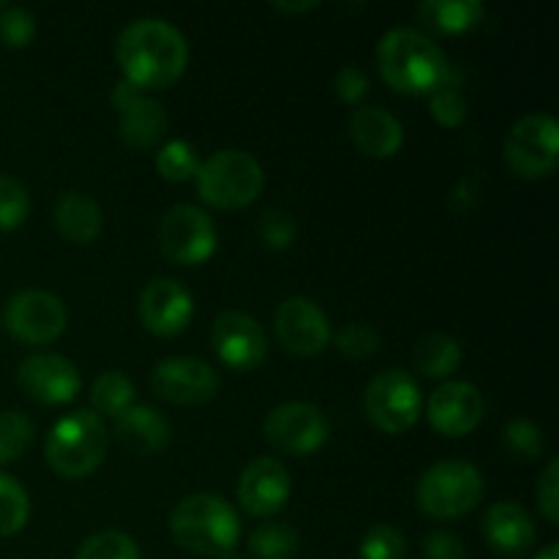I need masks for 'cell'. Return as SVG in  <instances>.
Listing matches in <instances>:
<instances>
[{"label": "cell", "instance_id": "12", "mask_svg": "<svg viewBox=\"0 0 559 559\" xmlns=\"http://www.w3.org/2000/svg\"><path fill=\"white\" fill-rule=\"evenodd\" d=\"M218 374L211 364L200 358H167L153 369L151 391L162 402L178 407H200L216 399Z\"/></svg>", "mask_w": 559, "mask_h": 559}, {"label": "cell", "instance_id": "4", "mask_svg": "<svg viewBox=\"0 0 559 559\" xmlns=\"http://www.w3.org/2000/svg\"><path fill=\"white\" fill-rule=\"evenodd\" d=\"M107 426L91 409H76L52 426L44 456L52 473L66 480H80L96 473L107 456Z\"/></svg>", "mask_w": 559, "mask_h": 559}, {"label": "cell", "instance_id": "20", "mask_svg": "<svg viewBox=\"0 0 559 559\" xmlns=\"http://www.w3.org/2000/svg\"><path fill=\"white\" fill-rule=\"evenodd\" d=\"M484 535L486 544L500 551V555H527L530 546L535 544L533 516L516 502H497L486 511Z\"/></svg>", "mask_w": 559, "mask_h": 559}, {"label": "cell", "instance_id": "3", "mask_svg": "<svg viewBox=\"0 0 559 559\" xmlns=\"http://www.w3.org/2000/svg\"><path fill=\"white\" fill-rule=\"evenodd\" d=\"M169 533L175 544L191 555L224 557L238 546L240 519L224 497L191 495L175 506Z\"/></svg>", "mask_w": 559, "mask_h": 559}, {"label": "cell", "instance_id": "29", "mask_svg": "<svg viewBox=\"0 0 559 559\" xmlns=\"http://www.w3.org/2000/svg\"><path fill=\"white\" fill-rule=\"evenodd\" d=\"M31 516V500L14 478L0 473V538L16 535Z\"/></svg>", "mask_w": 559, "mask_h": 559}, {"label": "cell", "instance_id": "37", "mask_svg": "<svg viewBox=\"0 0 559 559\" xmlns=\"http://www.w3.org/2000/svg\"><path fill=\"white\" fill-rule=\"evenodd\" d=\"M257 235H260V240L267 246V249L273 251L287 249V246H293L295 240L293 216H289L287 211H276V207H271V211L262 213L260 222H257Z\"/></svg>", "mask_w": 559, "mask_h": 559}, {"label": "cell", "instance_id": "17", "mask_svg": "<svg viewBox=\"0 0 559 559\" xmlns=\"http://www.w3.org/2000/svg\"><path fill=\"white\" fill-rule=\"evenodd\" d=\"M112 107L118 112V134L131 151L153 147L167 131V112L162 104L147 98L134 85L120 80L112 91Z\"/></svg>", "mask_w": 559, "mask_h": 559}, {"label": "cell", "instance_id": "34", "mask_svg": "<svg viewBox=\"0 0 559 559\" xmlns=\"http://www.w3.org/2000/svg\"><path fill=\"white\" fill-rule=\"evenodd\" d=\"M502 442H506V451L519 462H535L544 453V431L524 418L511 420L506 426Z\"/></svg>", "mask_w": 559, "mask_h": 559}, {"label": "cell", "instance_id": "32", "mask_svg": "<svg viewBox=\"0 0 559 559\" xmlns=\"http://www.w3.org/2000/svg\"><path fill=\"white\" fill-rule=\"evenodd\" d=\"M31 213V197L25 186L11 175H0V233L22 227Z\"/></svg>", "mask_w": 559, "mask_h": 559}, {"label": "cell", "instance_id": "10", "mask_svg": "<svg viewBox=\"0 0 559 559\" xmlns=\"http://www.w3.org/2000/svg\"><path fill=\"white\" fill-rule=\"evenodd\" d=\"M265 437L276 451L289 456L317 453L331 437L328 418L309 402H284L265 418Z\"/></svg>", "mask_w": 559, "mask_h": 559}, {"label": "cell", "instance_id": "42", "mask_svg": "<svg viewBox=\"0 0 559 559\" xmlns=\"http://www.w3.org/2000/svg\"><path fill=\"white\" fill-rule=\"evenodd\" d=\"M317 3H289V5H284V3H273V9H282V11H309V9H314Z\"/></svg>", "mask_w": 559, "mask_h": 559}, {"label": "cell", "instance_id": "39", "mask_svg": "<svg viewBox=\"0 0 559 559\" xmlns=\"http://www.w3.org/2000/svg\"><path fill=\"white\" fill-rule=\"evenodd\" d=\"M535 497H538L540 513L546 516V522L557 524L559 522V462L551 459L546 464L544 475L538 480V489H535Z\"/></svg>", "mask_w": 559, "mask_h": 559}, {"label": "cell", "instance_id": "28", "mask_svg": "<svg viewBox=\"0 0 559 559\" xmlns=\"http://www.w3.org/2000/svg\"><path fill=\"white\" fill-rule=\"evenodd\" d=\"M200 156H197L194 145H189L186 140H173L158 151L156 156V169L164 180L169 183H186V180L197 178V169H200Z\"/></svg>", "mask_w": 559, "mask_h": 559}, {"label": "cell", "instance_id": "44", "mask_svg": "<svg viewBox=\"0 0 559 559\" xmlns=\"http://www.w3.org/2000/svg\"><path fill=\"white\" fill-rule=\"evenodd\" d=\"M218 559H243V557H238V555H235V551H229V555H224V557H218Z\"/></svg>", "mask_w": 559, "mask_h": 559}, {"label": "cell", "instance_id": "14", "mask_svg": "<svg viewBox=\"0 0 559 559\" xmlns=\"http://www.w3.org/2000/svg\"><path fill=\"white\" fill-rule=\"evenodd\" d=\"M16 382L27 399L44 404V407H58V404L74 402L82 377L80 369L63 355L33 353L22 360Z\"/></svg>", "mask_w": 559, "mask_h": 559}, {"label": "cell", "instance_id": "15", "mask_svg": "<svg viewBox=\"0 0 559 559\" xmlns=\"http://www.w3.org/2000/svg\"><path fill=\"white\" fill-rule=\"evenodd\" d=\"M276 338L289 355L311 358L320 355L331 342V322L325 311L309 298H287L273 314Z\"/></svg>", "mask_w": 559, "mask_h": 559}, {"label": "cell", "instance_id": "41", "mask_svg": "<svg viewBox=\"0 0 559 559\" xmlns=\"http://www.w3.org/2000/svg\"><path fill=\"white\" fill-rule=\"evenodd\" d=\"M333 87H336V96L342 102L358 104L369 93V80H366V74L358 66H344L336 74V80H333Z\"/></svg>", "mask_w": 559, "mask_h": 559}, {"label": "cell", "instance_id": "18", "mask_svg": "<svg viewBox=\"0 0 559 559\" xmlns=\"http://www.w3.org/2000/svg\"><path fill=\"white\" fill-rule=\"evenodd\" d=\"M293 495V480L278 459L260 456L243 469L238 480V502L249 516H276Z\"/></svg>", "mask_w": 559, "mask_h": 559}, {"label": "cell", "instance_id": "19", "mask_svg": "<svg viewBox=\"0 0 559 559\" xmlns=\"http://www.w3.org/2000/svg\"><path fill=\"white\" fill-rule=\"evenodd\" d=\"M426 413H429L431 429L459 440L478 429L486 404L478 388L469 382H445L431 393Z\"/></svg>", "mask_w": 559, "mask_h": 559}, {"label": "cell", "instance_id": "40", "mask_svg": "<svg viewBox=\"0 0 559 559\" xmlns=\"http://www.w3.org/2000/svg\"><path fill=\"white\" fill-rule=\"evenodd\" d=\"M424 557L426 559H467V549H464L462 538L453 533L437 530V533L426 535L424 538Z\"/></svg>", "mask_w": 559, "mask_h": 559}, {"label": "cell", "instance_id": "2", "mask_svg": "<svg viewBox=\"0 0 559 559\" xmlns=\"http://www.w3.org/2000/svg\"><path fill=\"white\" fill-rule=\"evenodd\" d=\"M377 69L393 91L407 96H431L453 76L445 52L413 27H396L380 38Z\"/></svg>", "mask_w": 559, "mask_h": 559}, {"label": "cell", "instance_id": "8", "mask_svg": "<svg viewBox=\"0 0 559 559\" xmlns=\"http://www.w3.org/2000/svg\"><path fill=\"white\" fill-rule=\"evenodd\" d=\"M506 162L524 180H544L555 175L559 162L557 120L544 112L516 120L506 136Z\"/></svg>", "mask_w": 559, "mask_h": 559}, {"label": "cell", "instance_id": "6", "mask_svg": "<svg viewBox=\"0 0 559 559\" xmlns=\"http://www.w3.org/2000/svg\"><path fill=\"white\" fill-rule=\"evenodd\" d=\"M418 508L431 519L467 516L484 500V475L459 459L437 462L418 480Z\"/></svg>", "mask_w": 559, "mask_h": 559}, {"label": "cell", "instance_id": "22", "mask_svg": "<svg viewBox=\"0 0 559 559\" xmlns=\"http://www.w3.org/2000/svg\"><path fill=\"white\" fill-rule=\"evenodd\" d=\"M115 437L136 456H153L169 445V424L158 409L129 407L115 418Z\"/></svg>", "mask_w": 559, "mask_h": 559}, {"label": "cell", "instance_id": "31", "mask_svg": "<svg viewBox=\"0 0 559 559\" xmlns=\"http://www.w3.org/2000/svg\"><path fill=\"white\" fill-rule=\"evenodd\" d=\"M74 559H140V546L129 535L109 530V533L91 535Z\"/></svg>", "mask_w": 559, "mask_h": 559}, {"label": "cell", "instance_id": "43", "mask_svg": "<svg viewBox=\"0 0 559 559\" xmlns=\"http://www.w3.org/2000/svg\"><path fill=\"white\" fill-rule=\"evenodd\" d=\"M535 559H559V546L557 544H551V546H546L544 551H540L538 557Z\"/></svg>", "mask_w": 559, "mask_h": 559}, {"label": "cell", "instance_id": "23", "mask_svg": "<svg viewBox=\"0 0 559 559\" xmlns=\"http://www.w3.org/2000/svg\"><path fill=\"white\" fill-rule=\"evenodd\" d=\"M55 227L69 243L87 246L102 235L104 213L93 197L82 191H66L55 205Z\"/></svg>", "mask_w": 559, "mask_h": 559}, {"label": "cell", "instance_id": "35", "mask_svg": "<svg viewBox=\"0 0 559 559\" xmlns=\"http://www.w3.org/2000/svg\"><path fill=\"white\" fill-rule=\"evenodd\" d=\"M338 353L349 360H366L380 349V333L364 322H349L336 336H331Z\"/></svg>", "mask_w": 559, "mask_h": 559}, {"label": "cell", "instance_id": "7", "mask_svg": "<svg viewBox=\"0 0 559 559\" xmlns=\"http://www.w3.org/2000/svg\"><path fill=\"white\" fill-rule=\"evenodd\" d=\"M364 409L377 431L399 437L418 424L424 415V399L407 371L388 369L366 388Z\"/></svg>", "mask_w": 559, "mask_h": 559}, {"label": "cell", "instance_id": "36", "mask_svg": "<svg viewBox=\"0 0 559 559\" xmlns=\"http://www.w3.org/2000/svg\"><path fill=\"white\" fill-rule=\"evenodd\" d=\"M36 36V20L20 5H3L0 11V41L9 49H25Z\"/></svg>", "mask_w": 559, "mask_h": 559}, {"label": "cell", "instance_id": "1", "mask_svg": "<svg viewBox=\"0 0 559 559\" xmlns=\"http://www.w3.org/2000/svg\"><path fill=\"white\" fill-rule=\"evenodd\" d=\"M115 58L123 71V82L142 93L164 91L186 74L189 44L167 20L145 16L123 27L115 44Z\"/></svg>", "mask_w": 559, "mask_h": 559}, {"label": "cell", "instance_id": "30", "mask_svg": "<svg viewBox=\"0 0 559 559\" xmlns=\"http://www.w3.org/2000/svg\"><path fill=\"white\" fill-rule=\"evenodd\" d=\"M33 442V424L22 413H0V464L22 459Z\"/></svg>", "mask_w": 559, "mask_h": 559}, {"label": "cell", "instance_id": "38", "mask_svg": "<svg viewBox=\"0 0 559 559\" xmlns=\"http://www.w3.org/2000/svg\"><path fill=\"white\" fill-rule=\"evenodd\" d=\"M431 115L445 129H459L467 118V102H464L462 91L453 82L442 85L440 91L431 93Z\"/></svg>", "mask_w": 559, "mask_h": 559}, {"label": "cell", "instance_id": "26", "mask_svg": "<svg viewBox=\"0 0 559 559\" xmlns=\"http://www.w3.org/2000/svg\"><path fill=\"white\" fill-rule=\"evenodd\" d=\"M91 413H96L98 418L102 415L118 418L126 409L134 407V382L123 371H104L91 388Z\"/></svg>", "mask_w": 559, "mask_h": 559}, {"label": "cell", "instance_id": "27", "mask_svg": "<svg viewBox=\"0 0 559 559\" xmlns=\"http://www.w3.org/2000/svg\"><path fill=\"white\" fill-rule=\"evenodd\" d=\"M249 551L257 559H289L298 551V533L289 524H262L251 533Z\"/></svg>", "mask_w": 559, "mask_h": 559}, {"label": "cell", "instance_id": "11", "mask_svg": "<svg viewBox=\"0 0 559 559\" xmlns=\"http://www.w3.org/2000/svg\"><path fill=\"white\" fill-rule=\"evenodd\" d=\"M5 331L25 344H52L66 331V306L44 289H25L5 304Z\"/></svg>", "mask_w": 559, "mask_h": 559}, {"label": "cell", "instance_id": "13", "mask_svg": "<svg viewBox=\"0 0 559 559\" xmlns=\"http://www.w3.org/2000/svg\"><path fill=\"white\" fill-rule=\"evenodd\" d=\"M211 344L218 360L233 371H254L267 358V336L246 311H222L211 328Z\"/></svg>", "mask_w": 559, "mask_h": 559}, {"label": "cell", "instance_id": "21", "mask_svg": "<svg viewBox=\"0 0 559 559\" xmlns=\"http://www.w3.org/2000/svg\"><path fill=\"white\" fill-rule=\"evenodd\" d=\"M349 136L355 147L369 158H393L404 145L402 123L380 107L355 109L349 120Z\"/></svg>", "mask_w": 559, "mask_h": 559}, {"label": "cell", "instance_id": "9", "mask_svg": "<svg viewBox=\"0 0 559 559\" xmlns=\"http://www.w3.org/2000/svg\"><path fill=\"white\" fill-rule=\"evenodd\" d=\"M158 243H162V254L169 262L197 267L216 254V224L202 207L175 205L162 216Z\"/></svg>", "mask_w": 559, "mask_h": 559}, {"label": "cell", "instance_id": "24", "mask_svg": "<svg viewBox=\"0 0 559 559\" xmlns=\"http://www.w3.org/2000/svg\"><path fill=\"white\" fill-rule=\"evenodd\" d=\"M420 20L429 25V31L442 36H459L484 20V5L478 0H424L418 5Z\"/></svg>", "mask_w": 559, "mask_h": 559}, {"label": "cell", "instance_id": "16", "mask_svg": "<svg viewBox=\"0 0 559 559\" xmlns=\"http://www.w3.org/2000/svg\"><path fill=\"white\" fill-rule=\"evenodd\" d=\"M140 322L158 338H173L189 328L194 317V298L175 278H156L140 295Z\"/></svg>", "mask_w": 559, "mask_h": 559}, {"label": "cell", "instance_id": "5", "mask_svg": "<svg viewBox=\"0 0 559 559\" xmlns=\"http://www.w3.org/2000/svg\"><path fill=\"white\" fill-rule=\"evenodd\" d=\"M265 173L251 153L218 151L197 169V194L216 211H240L262 194Z\"/></svg>", "mask_w": 559, "mask_h": 559}, {"label": "cell", "instance_id": "33", "mask_svg": "<svg viewBox=\"0 0 559 559\" xmlns=\"http://www.w3.org/2000/svg\"><path fill=\"white\" fill-rule=\"evenodd\" d=\"M360 559H407V540L393 524H374L360 540Z\"/></svg>", "mask_w": 559, "mask_h": 559}, {"label": "cell", "instance_id": "25", "mask_svg": "<svg viewBox=\"0 0 559 559\" xmlns=\"http://www.w3.org/2000/svg\"><path fill=\"white\" fill-rule=\"evenodd\" d=\"M462 366V347L445 333H431L415 347V369L429 380H445Z\"/></svg>", "mask_w": 559, "mask_h": 559}]
</instances>
